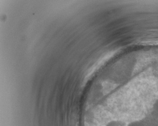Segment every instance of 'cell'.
<instances>
[{"label":"cell","instance_id":"cell-2","mask_svg":"<svg viewBox=\"0 0 158 126\" xmlns=\"http://www.w3.org/2000/svg\"><path fill=\"white\" fill-rule=\"evenodd\" d=\"M152 114L155 117H158V99L156 100L153 105Z\"/></svg>","mask_w":158,"mask_h":126},{"label":"cell","instance_id":"cell-1","mask_svg":"<svg viewBox=\"0 0 158 126\" xmlns=\"http://www.w3.org/2000/svg\"><path fill=\"white\" fill-rule=\"evenodd\" d=\"M153 123L149 120L140 119L135 120L129 123L125 126H152Z\"/></svg>","mask_w":158,"mask_h":126}]
</instances>
